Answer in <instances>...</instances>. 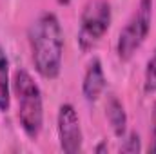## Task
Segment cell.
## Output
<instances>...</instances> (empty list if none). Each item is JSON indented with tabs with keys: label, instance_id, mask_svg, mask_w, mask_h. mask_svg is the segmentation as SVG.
Segmentation results:
<instances>
[{
	"label": "cell",
	"instance_id": "6da1fadb",
	"mask_svg": "<svg viewBox=\"0 0 156 154\" xmlns=\"http://www.w3.org/2000/svg\"><path fill=\"white\" fill-rule=\"evenodd\" d=\"M31 60L42 78L60 76L64 58V31L55 13H42L27 31Z\"/></svg>",
	"mask_w": 156,
	"mask_h": 154
},
{
	"label": "cell",
	"instance_id": "7a4b0ae2",
	"mask_svg": "<svg viewBox=\"0 0 156 154\" xmlns=\"http://www.w3.org/2000/svg\"><path fill=\"white\" fill-rule=\"evenodd\" d=\"M13 91L18 102V121L29 140H37L44 125V100L35 78L26 69H18L13 76Z\"/></svg>",
	"mask_w": 156,
	"mask_h": 154
},
{
	"label": "cell",
	"instance_id": "3957f363",
	"mask_svg": "<svg viewBox=\"0 0 156 154\" xmlns=\"http://www.w3.org/2000/svg\"><path fill=\"white\" fill-rule=\"evenodd\" d=\"M111 20L113 13H111V4L107 0H89L82 11L76 35V44L80 51L83 53L93 51L109 31Z\"/></svg>",
	"mask_w": 156,
	"mask_h": 154
},
{
	"label": "cell",
	"instance_id": "277c9868",
	"mask_svg": "<svg viewBox=\"0 0 156 154\" xmlns=\"http://www.w3.org/2000/svg\"><path fill=\"white\" fill-rule=\"evenodd\" d=\"M153 24V0H140L116 42V53L122 62H129L145 42Z\"/></svg>",
	"mask_w": 156,
	"mask_h": 154
},
{
	"label": "cell",
	"instance_id": "5b68a950",
	"mask_svg": "<svg viewBox=\"0 0 156 154\" xmlns=\"http://www.w3.org/2000/svg\"><path fill=\"white\" fill-rule=\"evenodd\" d=\"M56 129H58V142L60 149L66 154H76L82 151L83 134L80 127V118L76 109L71 103H62L56 116Z\"/></svg>",
	"mask_w": 156,
	"mask_h": 154
},
{
	"label": "cell",
	"instance_id": "8992f818",
	"mask_svg": "<svg viewBox=\"0 0 156 154\" xmlns=\"http://www.w3.org/2000/svg\"><path fill=\"white\" fill-rule=\"evenodd\" d=\"M107 80H105V73L102 67V62L98 58H93L87 65V71L82 80V94L89 103L98 102V98L102 96V93L105 91Z\"/></svg>",
	"mask_w": 156,
	"mask_h": 154
},
{
	"label": "cell",
	"instance_id": "52a82bcc",
	"mask_svg": "<svg viewBox=\"0 0 156 154\" xmlns=\"http://www.w3.org/2000/svg\"><path fill=\"white\" fill-rule=\"evenodd\" d=\"M105 116L111 125V131L116 138H123L127 134V113L123 103L118 100V96L109 94L105 103Z\"/></svg>",
	"mask_w": 156,
	"mask_h": 154
},
{
	"label": "cell",
	"instance_id": "ba28073f",
	"mask_svg": "<svg viewBox=\"0 0 156 154\" xmlns=\"http://www.w3.org/2000/svg\"><path fill=\"white\" fill-rule=\"evenodd\" d=\"M11 105V91H9V60L5 53L0 49V113H7Z\"/></svg>",
	"mask_w": 156,
	"mask_h": 154
},
{
	"label": "cell",
	"instance_id": "9c48e42d",
	"mask_svg": "<svg viewBox=\"0 0 156 154\" xmlns=\"http://www.w3.org/2000/svg\"><path fill=\"white\" fill-rule=\"evenodd\" d=\"M144 91L147 94H154L156 93V49L153 56L147 62L145 67V76H144Z\"/></svg>",
	"mask_w": 156,
	"mask_h": 154
},
{
	"label": "cell",
	"instance_id": "30bf717a",
	"mask_svg": "<svg viewBox=\"0 0 156 154\" xmlns=\"http://www.w3.org/2000/svg\"><path fill=\"white\" fill-rule=\"evenodd\" d=\"M122 145H120V152L125 154H136L142 151V140L138 136V132H129L122 138Z\"/></svg>",
	"mask_w": 156,
	"mask_h": 154
},
{
	"label": "cell",
	"instance_id": "8fae6325",
	"mask_svg": "<svg viewBox=\"0 0 156 154\" xmlns=\"http://www.w3.org/2000/svg\"><path fill=\"white\" fill-rule=\"evenodd\" d=\"M151 152H156V103L154 109H153V136H151V147H149Z\"/></svg>",
	"mask_w": 156,
	"mask_h": 154
},
{
	"label": "cell",
	"instance_id": "7c38bea8",
	"mask_svg": "<svg viewBox=\"0 0 156 154\" xmlns=\"http://www.w3.org/2000/svg\"><path fill=\"white\" fill-rule=\"evenodd\" d=\"M94 152H107V143L102 142L100 145H96V147H94Z\"/></svg>",
	"mask_w": 156,
	"mask_h": 154
},
{
	"label": "cell",
	"instance_id": "4fadbf2b",
	"mask_svg": "<svg viewBox=\"0 0 156 154\" xmlns=\"http://www.w3.org/2000/svg\"><path fill=\"white\" fill-rule=\"evenodd\" d=\"M56 2H58L60 5H69V4H71L73 0H56Z\"/></svg>",
	"mask_w": 156,
	"mask_h": 154
}]
</instances>
